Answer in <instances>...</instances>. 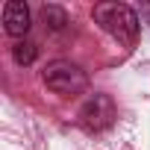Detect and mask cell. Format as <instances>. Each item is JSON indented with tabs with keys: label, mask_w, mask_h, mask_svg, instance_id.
I'll return each mask as SVG.
<instances>
[{
	"label": "cell",
	"mask_w": 150,
	"mask_h": 150,
	"mask_svg": "<svg viewBox=\"0 0 150 150\" xmlns=\"http://www.w3.org/2000/svg\"><path fill=\"white\" fill-rule=\"evenodd\" d=\"M44 86L62 97H74L88 88V77L80 65H74L68 59H56L44 68Z\"/></svg>",
	"instance_id": "7a4b0ae2"
},
{
	"label": "cell",
	"mask_w": 150,
	"mask_h": 150,
	"mask_svg": "<svg viewBox=\"0 0 150 150\" xmlns=\"http://www.w3.org/2000/svg\"><path fill=\"white\" fill-rule=\"evenodd\" d=\"M3 27L9 35H27L30 30V6L21 0H9L3 6Z\"/></svg>",
	"instance_id": "277c9868"
},
{
	"label": "cell",
	"mask_w": 150,
	"mask_h": 150,
	"mask_svg": "<svg viewBox=\"0 0 150 150\" xmlns=\"http://www.w3.org/2000/svg\"><path fill=\"white\" fill-rule=\"evenodd\" d=\"M80 121L86 129H106L115 121V100L109 94H91L80 109Z\"/></svg>",
	"instance_id": "3957f363"
},
{
	"label": "cell",
	"mask_w": 150,
	"mask_h": 150,
	"mask_svg": "<svg viewBox=\"0 0 150 150\" xmlns=\"http://www.w3.org/2000/svg\"><path fill=\"white\" fill-rule=\"evenodd\" d=\"M91 15L121 44H132L138 38V18H135V12L129 6H124V3H97Z\"/></svg>",
	"instance_id": "6da1fadb"
},
{
	"label": "cell",
	"mask_w": 150,
	"mask_h": 150,
	"mask_svg": "<svg viewBox=\"0 0 150 150\" xmlns=\"http://www.w3.org/2000/svg\"><path fill=\"white\" fill-rule=\"evenodd\" d=\"M35 53H38V50H35L33 41H18V44L12 47V56H15L18 65H30V62L35 59Z\"/></svg>",
	"instance_id": "8992f818"
},
{
	"label": "cell",
	"mask_w": 150,
	"mask_h": 150,
	"mask_svg": "<svg viewBox=\"0 0 150 150\" xmlns=\"http://www.w3.org/2000/svg\"><path fill=\"white\" fill-rule=\"evenodd\" d=\"M41 18H44V24H47L50 30H62V27L68 24V15H65L59 6H44V9H41Z\"/></svg>",
	"instance_id": "5b68a950"
}]
</instances>
